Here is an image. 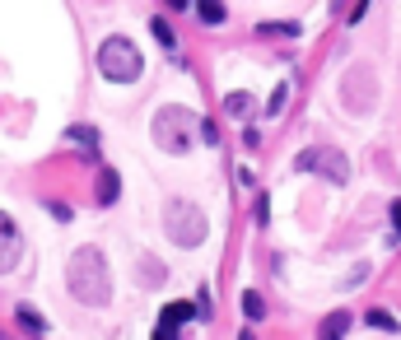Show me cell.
<instances>
[{
    "mask_svg": "<svg viewBox=\"0 0 401 340\" xmlns=\"http://www.w3.org/2000/svg\"><path fill=\"white\" fill-rule=\"evenodd\" d=\"M368 327H378V331H397V317H392L388 307H368Z\"/></svg>",
    "mask_w": 401,
    "mask_h": 340,
    "instance_id": "obj_13",
    "label": "cell"
},
{
    "mask_svg": "<svg viewBox=\"0 0 401 340\" xmlns=\"http://www.w3.org/2000/svg\"><path fill=\"white\" fill-rule=\"evenodd\" d=\"M294 168H299V172L322 168L332 182H346V177H350V168H346V154H341V149H303L299 159H294Z\"/></svg>",
    "mask_w": 401,
    "mask_h": 340,
    "instance_id": "obj_5",
    "label": "cell"
},
{
    "mask_svg": "<svg viewBox=\"0 0 401 340\" xmlns=\"http://www.w3.org/2000/svg\"><path fill=\"white\" fill-rule=\"evenodd\" d=\"M346 331H350V312H332V317L317 327V340H346Z\"/></svg>",
    "mask_w": 401,
    "mask_h": 340,
    "instance_id": "obj_8",
    "label": "cell"
},
{
    "mask_svg": "<svg viewBox=\"0 0 401 340\" xmlns=\"http://www.w3.org/2000/svg\"><path fill=\"white\" fill-rule=\"evenodd\" d=\"M256 33L261 37H285V33H299V23H261Z\"/></svg>",
    "mask_w": 401,
    "mask_h": 340,
    "instance_id": "obj_14",
    "label": "cell"
},
{
    "mask_svg": "<svg viewBox=\"0 0 401 340\" xmlns=\"http://www.w3.org/2000/svg\"><path fill=\"white\" fill-rule=\"evenodd\" d=\"M252 210H256V224H266V219H271V196H256Z\"/></svg>",
    "mask_w": 401,
    "mask_h": 340,
    "instance_id": "obj_19",
    "label": "cell"
},
{
    "mask_svg": "<svg viewBox=\"0 0 401 340\" xmlns=\"http://www.w3.org/2000/svg\"><path fill=\"white\" fill-rule=\"evenodd\" d=\"M154 37H159V42L168 47V52H173V47H178V42H173V28H168L164 19H154Z\"/></svg>",
    "mask_w": 401,
    "mask_h": 340,
    "instance_id": "obj_18",
    "label": "cell"
},
{
    "mask_svg": "<svg viewBox=\"0 0 401 340\" xmlns=\"http://www.w3.org/2000/svg\"><path fill=\"white\" fill-rule=\"evenodd\" d=\"M117 196H122V177L112 168H98V205H117Z\"/></svg>",
    "mask_w": 401,
    "mask_h": 340,
    "instance_id": "obj_7",
    "label": "cell"
},
{
    "mask_svg": "<svg viewBox=\"0 0 401 340\" xmlns=\"http://www.w3.org/2000/svg\"><path fill=\"white\" fill-rule=\"evenodd\" d=\"M247 107H252V98H247V93H229V102H224V112H247Z\"/></svg>",
    "mask_w": 401,
    "mask_h": 340,
    "instance_id": "obj_16",
    "label": "cell"
},
{
    "mask_svg": "<svg viewBox=\"0 0 401 340\" xmlns=\"http://www.w3.org/2000/svg\"><path fill=\"white\" fill-rule=\"evenodd\" d=\"M243 145L256 149V145H261V131H252V126H247V131H243Z\"/></svg>",
    "mask_w": 401,
    "mask_h": 340,
    "instance_id": "obj_21",
    "label": "cell"
},
{
    "mask_svg": "<svg viewBox=\"0 0 401 340\" xmlns=\"http://www.w3.org/2000/svg\"><path fill=\"white\" fill-rule=\"evenodd\" d=\"M98 70H103V80H112V84H135L140 70H145V61H140L131 37H108L98 47Z\"/></svg>",
    "mask_w": 401,
    "mask_h": 340,
    "instance_id": "obj_3",
    "label": "cell"
},
{
    "mask_svg": "<svg viewBox=\"0 0 401 340\" xmlns=\"http://www.w3.org/2000/svg\"><path fill=\"white\" fill-rule=\"evenodd\" d=\"M187 126H196V117H191V112H182V107H159V112H154V140H159V149L182 154V149L191 145Z\"/></svg>",
    "mask_w": 401,
    "mask_h": 340,
    "instance_id": "obj_4",
    "label": "cell"
},
{
    "mask_svg": "<svg viewBox=\"0 0 401 340\" xmlns=\"http://www.w3.org/2000/svg\"><path fill=\"white\" fill-rule=\"evenodd\" d=\"M285 98H290V84H276V93H271V102H266V112L276 117L280 107H285Z\"/></svg>",
    "mask_w": 401,
    "mask_h": 340,
    "instance_id": "obj_17",
    "label": "cell"
},
{
    "mask_svg": "<svg viewBox=\"0 0 401 340\" xmlns=\"http://www.w3.org/2000/svg\"><path fill=\"white\" fill-rule=\"evenodd\" d=\"M164 228L178 247H200V242L210 238V219H205V210H200L196 201H168Z\"/></svg>",
    "mask_w": 401,
    "mask_h": 340,
    "instance_id": "obj_2",
    "label": "cell"
},
{
    "mask_svg": "<svg viewBox=\"0 0 401 340\" xmlns=\"http://www.w3.org/2000/svg\"><path fill=\"white\" fill-rule=\"evenodd\" d=\"M196 14H200V23H205V28H215V23H224V19H229V14H224V5H210V0H200V5H196Z\"/></svg>",
    "mask_w": 401,
    "mask_h": 340,
    "instance_id": "obj_12",
    "label": "cell"
},
{
    "mask_svg": "<svg viewBox=\"0 0 401 340\" xmlns=\"http://www.w3.org/2000/svg\"><path fill=\"white\" fill-rule=\"evenodd\" d=\"M70 140H79L84 149H94V145H98V136H94V126H70Z\"/></svg>",
    "mask_w": 401,
    "mask_h": 340,
    "instance_id": "obj_15",
    "label": "cell"
},
{
    "mask_svg": "<svg viewBox=\"0 0 401 340\" xmlns=\"http://www.w3.org/2000/svg\"><path fill=\"white\" fill-rule=\"evenodd\" d=\"M392 224L401 228V201H392Z\"/></svg>",
    "mask_w": 401,
    "mask_h": 340,
    "instance_id": "obj_23",
    "label": "cell"
},
{
    "mask_svg": "<svg viewBox=\"0 0 401 340\" xmlns=\"http://www.w3.org/2000/svg\"><path fill=\"white\" fill-rule=\"evenodd\" d=\"M14 317H19V327H23V331H33V336H43V331H47V322L38 317V307H28V303L14 307Z\"/></svg>",
    "mask_w": 401,
    "mask_h": 340,
    "instance_id": "obj_10",
    "label": "cell"
},
{
    "mask_svg": "<svg viewBox=\"0 0 401 340\" xmlns=\"http://www.w3.org/2000/svg\"><path fill=\"white\" fill-rule=\"evenodd\" d=\"M154 340H178V331H168V327H159V331H154Z\"/></svg>",
    "mask_w": 401,
    "mask_h": 340,
    "instance_id": "obj_22",
    "label": "cell"
},
{
    "mask_svg": "<svg viewBox=\"0 0 401 340\" xmlns=\"http://www.w3.org/2000/svg\"><path fill=\"white\" fill-rule=\"evenodd\" d=\"M200 126V140H205V145H215V140H220V131H215V122H196Z\"/></svg>",
    "mask_w": 401,
    "mask_h": 340,
    "instance_id": "obj_20",
    "label": "cell"
},
{
    "mask_svg": "<svg viewBox=\"0 0 401 340\" xmlns=\"http://www.w3.org/2000/svg\"><path fill=\"white\" fill-rule=\"evenodd\" d=\"M191 317H196V307H191V303H168V307H164V322H159V327L178 331L182 322H191Z\"/></svg>",
    "mask_w": 401,
    "mask_h": 340,
    "instance_id": "obj_9",
    "label": "cell"
},
{
    "mask_svg": "<svg viewBox=\"0 0 401 340\" xmlns=\"http://www.w3.org/2000/svg\"><path fill=\"white\" fill-rule=\"evenodd\" d=\"M243 317L247 322H261V317H266V298L256 294V289H247V294H243Z\"/></svg>",
    "mask_w": 401,
    "mask_h": 340,
    "instance_id": "obj_11",
    "label": "cell"
},
{
    "mask_svg": "<svg viewBox=\"0 0 401 340\" xmlns=\"http://www.w3.org/2000/svg\"><path fill=\"white\" fill-rule=\"evenodd\" d=\"M66 284H70V294L79 298V303H89V307H103L112 298V280H108V261H103L98 247H79L75 257H70L66 266Z\"/></svg>",
    "mask_w": 401,
    "mask_h": 340,
    "instance_id": "obj_1",
    "label": "cell"
},
{
    "mask_svg": "<svg viewBox=\"0 0 401 340\" xmlns=\"http://www.w3.org/2000/svg\"><path fill=\"white\" fill-rule=\"evenodd\" d=\"M238 340H256V336H252V331H243V336H238Z\"/></svg>",
    "mask_w": 401,
    "mask_h": 340,
    "instance_id": "obj_24",
    "label": "cell"
},
{
    "mask_svg": "<svg viewBox=\"0 0 401 340\" xmlns=\"http://www.w3.org/2000/svg\"><path fill=\"white\" fill-rule=\"evenodd\" d=\"M23 242H19V228H14V219L0 210V275H10L14 271V261H19Z\"/></svg>",
    "mask_w": 401,
    "mask_h": 340,
    "instance_id": "obj_6",
    "label": "cell"
}]
</instances>
